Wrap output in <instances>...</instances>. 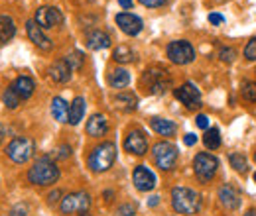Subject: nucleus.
Returning <instances> with one entry per match:
<instances>
[{
	"label": "nucleus",
	"instance_id": "f257e3e1",
	"mask_svg": "<svg viewBox=\"0 0 256 216\" xmlns=\"http://www.w3.org/2000/svg\"><path fill=\"white\" fill-rule=\"evenodd\" d=\"M172 205L180 215H195L201 209V197L188 187H176L172 191Z\"/></svg>",
	"mask_w": 256,
	"mask_h": 216
},
{
	"label": "nucleus",
	"instance_id": "f03ea898",
	"mask_svg": "<svg viewBox=\"0 0 256 216\" xmlns=\"http://www.w3.org/2000/svg\"><path fill=\"white\" fill-rule=\"evenodd\" d=\"M58 177H60V169L48 157L38 159L28 171V179L34 185H52L58 181Z\"/></svg>",
	"mask_w": 256,
	"mask_h": 216
},
{
	"label": "nucleus",
	"instance_id": "7ed1b4c3",
	"mask_svg": "<svg viewBox=\"0 0 256 216\" xmlns=\"http://www.w3.org/2000/svg\"><path fill=\"white\" fill-rule=\"evenodd\" d=\"M116 159V146L112 142H104L100 146H96L95 150L89 155V167L95 171V173H102L106 169L112 167Z\"/></svg>",
	"mask_w": 256,
	"mask_h": 216
},
{
	"label": "nucleus",
	"instance_id": "20e7f679",
	"mask_svg": "<svg viewBox=\"0 0 256 216\" xmlns=\"http://www.w3.org/2000/svg\"><path fill=\"white\" fill-rule=\"evenodd\" d=\"M142 83H144V87L152 94H162V93H166L168 87L172 85V79H170V75H168L166 69H162V67H152V69H148V71L144 73Z\"/></svg>",
	"mask_w": 256,
	"mask_h": 216
},
{
	"label": "nucleus",
	"instance_id": "39448f33",
	"mask_svg": "<svg viewBox=\"0 0 256 216\" xmlns=\"http://www.w3.org/2000/svg\"><path fill=\"white\" fill-rule=\"evenodd\" d=\"M217 167H219V161H217V157H213L211 154H199V155H195V159H193L195 175H197L199 181H203V183H209V181L215 177Z\"/></svg>",
	"mask_w": 256,
	"mask_h": 216
},
{
	"label": "nucleus",
	"instance_id": "423d86ee",
	"mask_svg": "<svg viewBox=\"0 0 256 216\" xmlns=\"http://www.w3.org/2000/svg\"><path fill=\"white\" fill-rule=\"evenodd\" d=\"M6 154L14 163H26L34 155V142L30 138H14L8 144Z\"/></svg>",
	"mask_w": 256,
	"mask_h": 216
},
{
	"label": "nucleus",
	"instance_id": "0eeeda50",
	"mask_svg": "<svg viewBox=\"0 0 256 216\" xmlns=\"http://www.w3.org/2000/svg\"><path fill=\"white\" fill-rule=\"evenodd\" d=\"M152 154L156 159V165L164 169V171H170L176 167V161H178V150L176 146L168 144V142H160L152 148Z\"/></svg>",
	"mask_w": 256,
	"mask_h": 216
},
{
	"label": "nucleus",
	"instance_id": "6e6552de",
	"mask_svg": "<svg viewBox=\"0 0 256 216\" xmlns=\"http://www.w3.org/2000/svg\"><path fill=\"white\" fill-rule=\"evenodd\" d=\"M168 57L176 65H186V63H192L195 59V51H193L190 41L178 39V41H172L168 45Z\"/></svg>",
	"mask_w": 256,
	"mask_h": 216
},
{
	"label": "nucleus",
	"instance_id": "1a4fd4ad",
	"mask_svg": "<svg viewBox=\"0 0 256 216\" xmlns=\"http://www.w3.org/2000/svg\"><path fill=\"white\" fill-rule=\"evenodd\" d=\"M91 207V197L83 191L71 193L62 201V213L64 215H73V213H87Z\"/></svg>",
	"mask_w": 256,
	"mask_h": 216
},
{
	"label": "nucleus",
	"instance_id": "9d476101",
	"mask_svg": "<svg viewBox=\"0 0 256 216\" xmlns=\"http://www.w3.org/2000/svg\"><path fill=\"white\" fill-rule=\"evenodd\" d=\"M62 22H64V14H62L58 8H54V6H42V8H38V12H36V24H38L40 28L50 30V28L60 26Z\"/></svg>",
	"mask_w": 256,
	"mask_h": 216
},
{
	"label": "nucleus",
	"instance_id": "9b49d317",
	"mask_svg": "<svg viewBox=\"0 0 256 216\" xmlns=\"http://www.w3.org/2000/svg\"><path fill=\"white\" fill-rule=\"evenodd\" d=\"M176 98L178 100H182L188 108H197V106H201V93H199V89L193 85V83H186V85H182V87H178L176 91Z\"/></svg>",
	"mask_w": 256,
	"mask_h": 216
},
{
	"label": "nucleus",
	"instance_id": "f8f14e48",
	"mask_svg": "<svg viewBox=\"0 0 256 216\" xmlns=\"http://www.w3.org/2000/svg\"><path fill=\"white\" fill-rule=\"evenodd\" d=\"M124 150L134 155H144L148 152V142H146V136L140 132V130H132L124 140Z\"/></svg>",
	"mask_w": 256,
	"mask_h": 216
},
{
	"label": "nucleus",
	"instance_id": "ddd939ff",
	"mask_svg": "<svg viewBox=\"0 0 256 216\" xmlns=\"http://www.w3.org/2000/svg\"><path fill=\"white\" fill-rule=\"evenodd\" d=\"M132 181H134V185L138 191H152L154 185H156V177H154V173L148 169V167H144V165H138L136 169H134V173H132Z\"/></svg>",
	"mask_w": 256,
	"mask_h": 216
},
{
	"label": "nucleus",
	"instance_id": "4468645a",
	"mask_svg": "<svg viewBox=\"0 0 256 216\" xmlns=\"http://www.w3.org/2000/svg\"><path fill=\"white\" fill-rule=\"evenodd\" d=\"M116 24L120 26V30L128 33V35H136L142 31V20L130 12H122L116 16Z\"/></svg>",
	"mask_w": 256,
	"mask_h": 216
},
{
	"label": "nucleus",
	"instance_id": "2eb2a0df",
	"mask_svg": "<svg viewBox=\"0 0 256 216\" xmlns=\"http://www.w3.org/2000/svg\"><path fill=\"white\" fill-rule=\"evenodd\" d=\"M26 30H28L30 39H32L40 49H44V51H50V49H52V41H50V37L42 31V28L36 24V20H32V22H28V24H26Z\"/></svg>",
	"mask_w": 256,
	"mask_h": 216
},
{
	"label": "nucleus",
	"instance_id": "dca6fc26",
	"mask_svg": "<svg viewBox=\"0 0 256 216\" xmlns=\"http://www.w3.org/2000/svg\"><path fill=\"white\" fill-rule=\"evenodd\" d=\"M71 65L67 63V59H58V61H54L50 65V77L56 81V83H65V81H69V77H71Z\"/></svg>",
	"mask_w": 256,
	"mask_h": 216
},
{
	"label": "nucleus",
	"instance_id": "f3484780",
	"mask_svg": "<svg viewBox=\"0 0 256 216\" xmlns=\"http://www.w3.org/2000/svg\"><path fill=\"white\" fill-rule=\"evenodd\" d=\"M108 130V124H106V118L102 114H93L87 122V134L93 136V138H100L104 136Z\"/></svg>",
	"mask_w": 256,
	"mask_h": 216
},
{
	"label": "nucleus",
	"instance_id": "a211bd4d",
	"mask_svg": "<svg viewBox=\"0 0 256 216\" xmlns=\"http://www.w3.org/2000/svg\"><path fill=\"white\" fill-rule=\"evenodd\" d=\"M108 45H110V37H108L104 31L93 30L87 33V47H89V49L96 51V49H104V47H108Z\"/></svg>",
	"mask_w": 256,
	"mask_h": 216
},
{
	"label": "nucleus",
	"instance_id": "6ab92c4d",
	"mask_svg": "<svg viewBox=\"0 0 256 216\" xmlns=\"http://www.w3.org/2000/svg\"><path fill=\"white\" fill-rule=\"evenodd\" d=\"M12 89H14V93L24 100V98H30V96L34 94L36 85H34V81L30 79V77H18V79L12 83Z\"/></svg>",
	"mask_w": 256,
	"mask_h": 216
},
{
	"label": "nucleus",
	"instance_id": "aec40b11",
	"mask_svg": "<svg viewBox=\"0 0 256 216\" xmlns=\"http://www.w3.org/2000/svg\"><path fill=\"white\" fill-rule=\"evenodd\" d=\"M219 199H221V203H223L226 209H238V205H240V197H238V193H236V189H232L230 185L223 187L221 191H219Z\"/></svg>",
	"mask_w": 256,
	"mask_h": 216
},
{
	"label": "nucleus",
	"instance_id": "412c9836",
	"mask_svg": "<svg viewBox=\"0 0 256 216\" xmlns=\"http://www.w3.org/2000/svg\"><path fill=\"white\" fill-rule=\"evenodd\" d=\"M52 114H54V118L58 122H69V106H67V102L64 98L56 96L52 100Z\"/></svg>",
	"mask_w": 256,
	"mask_h": 216
},
{
	"label": "nucleus",
	"instance_id": "4be33fe9",
	"mask_svg": "<svg viewBox=\"0 0 256 216\" xmlns=\"http://www.w3.org/2000/svg\"><path fill=\"white\" fill-rule=\"evenodd\" d=\"M16 33L14 22L10 16H0V45H4L6 41H10Z\"/></svg>",
	"mask_w": 256,
	"mask_h": 216
},
{
	"label": "nucleus",
	"instance_id": "5701e85b",
	"mask_svg": "<svg viewBox=\"0 0 256 216\" xmlns=\"http://www.w3.org/2000/svg\"><path fill=\"white\" fill-rule=\"evenodd\" d=\"M83 114H85V100L81 96H77L69 106V124H73V126L79 124L83 120Z\"/></svg>",
	"mask_w": 256,
	"mask_h": 216
},
{
	"label": "nucleus",
	"instance_id": "b1692460",
	"mask_svg": "<svg viewBox=\"0 0 256 216\" xmlns=\"http://www.w3.org/2000/svg\"><path fill=\"white\" fill-rule=\"evenodd\" d=\"M114 104H116V108H120V110H124V112H130V110H136L138 98L132 93L116 94V96H114Z\"/></svg>",
	"mask_w": 256,
	"mask_h": 216
},
{
	"label": "nucleus",
	"instance_id": "393cba45",
	"mask_svg": "<svg viewBox=\"0 0 256 216\" xmlns=\"http://www.w3.org/2000/svg\"><path fill=\"white\" fill-rule=\"evenodd\" d=\"M128 83H130L128 71H124V69H114V71H110V75H108V85H110L112 89H124Z\"/></svg>",
	"mask_w": 256,
	"mask_h": 216
},
{
	"label": "nucleus",
	"instance_id": "a878e982",
	"mask_svg": "<svg viewBox=\"0 0 256 216\" xmlns=\"http://www.w3.org/2000/svg\"><path fill=\"white\" fill-rule=\"evenodd\" d=\"M150 126H152V130L158 132L160 136H174V134H176V124L170 122V120H164V118H158V116H154V118L150 120Z\"/></svg>",
	"mask_w": 256,
	"mask_h": 216
},
{
	"label": "nucleus",
	"instance_id": "bb28decb",
	"mask_svg": "<svg viewBox=\"0 0 256 216\" xmlns=\"http://www.w3.org/2000/svg\"><path fill=\"white\" fill-rule=\"evenodd\" d=\"M203 144L209 148V150H217L221 146V136H219V130L217 128H209L203 136Z\"/></svg>",
	"mask_w": 256,
	"mask_h": 216
},
{
	"label": "nucleus",
	"instance_id": "cd10ccee",
	"mask_svg": "<svg viewBox=\"0 0 256 216\" xmlns=\"http://www.w3.org/2000/svg\"><path fill=\"white\" fill-rule=\"evenodd\" d=\"M112 59L116 63H130L134 61V51L128 47V45H118L112 53Z\"/></svg>",
	"mask_w": 256,
	"mask_h": 216
},
{
	"label": "nucleus",
	"instance_id": "c85d7f7f",
	"mask_svg": "<svg viewBox=\"0 0 256 216\" xmlns=\"http://www.w3.org/2000/svg\"><path fill=\"white\" fill-rule=\"evenodd\" d=\"M228 161H230V165L238 171V173H244L246 169H248V165H246V157L240 154H232L228 157Z\"/></svg>",
	"mask_w": 256,
	"mask_h": 216
},
{
	"label": "nucleus",
	"instance_id": "c756f323",
	"mask_svg": "<svg viewBox=\"0 0 256 216\" xmlns=\"http://www.w3.org/2000/svg\"><path fill=\"white\" fill-rule=\"evenodd\" d=\"M2 100H4V104H6L8 108H16V106L20 104V100H22V98L14 93V89H12V87H8V89H6V93H4V96H2Z\"/></svg>",
	"mask_w": 256,
	"mask_h": 216
},
{
	"label": "nucleus",
	"instance_id": "7c9ffc66",
	"mask_svg": "<svg viewBox=\"0 0 256 216\" xmlns=\"http://www.w3.org/2000/svg\"><path fill=\"white\" fill-rule=\"evenodd\" d=\"M242 98L248 102H256V83H244L242 85Z\"/></svg>",
	"mask_w": 256,
	"mask_h": 216
},
{
	"label": "nucleus",
	"instance_id": "2f4dec72",
	"mask_svg": "<svg viewBox=\"0 0 256 216\" xmlns=\"http://www.w3.org/2000/svg\"><path fill=\"white\" fill-rule=\"evenodd\" d=\"M65 59L71 65V69H81V65H83V53H81V51H73V53L67 55Z\"/></svg>",
	"mask_w": 256,
	"mask_h": 216
},
{
	"label": "nucleus",
	"instance_id": "473e14b6",
	"mask_svg": "<svg viewBox=\"0 0 256 216\" xmlns=\"http://www.w3.org/2000/svg\"><path fill=\"white\" fill-rule=\"evenodd\" d=\"M244 57L248 61H256V37H252L244 47Z\"/></svg>",
	"mask_w": 256,
	"mask_h": 216
},
{
	"label": "nucleus",
	"instance_id": "72a5a7b5",
	"mask_svg": "<svg viewBox=\"0 0 256 216\" xmlns=\"http://www.w3.org/2000/svg\"><path fill=\"white\" fill-rule=\"evenodd\" d=\"M219 57H221V61L230 63L232 59H234V49H230V47H224V49H221Z\"/></svg>",
	"mask_w": 256,
	"mask_h": 216
},
{
	"label": "nucleus",
	"instance_id": "f704fd0d",
	"mask_svg": "<svg viewBox=\"0 0 256 216\" xmlns=\"http://www.w3.org/2000/svg\"><path fill=\"white\" fill-rule=\"evenodd\" d=\"M118 215L120 216H134L136 215V207H134V205H122V207L118 209Z\"/></svg>",
	"mask_w": 256,
	"mask_h": 216
},
{
	"label": "nucleus",
	"instance_id": "c9c22d12",
	"mask_svg": "<svg viewBox=\"0 0 256 216\" xmlns=\"http://www.w3.org/2000/svg\"><path fill=\"white\" fill-rule=\"evenodd\" d=\"M195 124H197L201 130H209V118H207L205 114H199V116L195 118Z\"/></svg>",
	"mask_w": 256,
	"mask_h": 216
},
{
	"label": "nucleus",
	"instance_id": "e433bc0d",
	"mask_svg": "<svg viewBox=\"0 0 256 216\" xmlns=\"http://www.w3.org/2000/svg\"><path fill=\"white\" fill-rule=\"evenodd\" d=\"M26 213H28V207H26V205H18V207L10 213V216H26Z\"/></svg>",
	"mask_w": 256,
	"mask_h": 216
},
{
	"label": "nucleus",
	"instance_id": "4c0bfd02",
	"mask_svg": "<svg viewBox=\"0 0 256 216\" xmlns=\"http://www.w3.org/2000/svg\"><path fill=\"white\" fill-rule=\"evenodd\" d=\"M144 6H148V8H156V6H162V4H166L168 0H140Z\"/></svg>",
	"mask_w": 256,
	"mask_h": 216
},
{
	"label": "nucleus",
	"instance_id": "58836bf2",
	"mask_svg": "<svg viewBox=\"0 0 256 216\" xmlns=\"http://www.w3.org/2000/svg\"><path fill=\"white\" fill-rule=\"evenodd\" d=\"M209 22L211 24H223V16L221 14H209Z\"/></svg>",
	"mask_w": 256,
	"mask_h": 216
},
{
	"label": "nucleus",
	"instance_id": "ea45409f",
	"mask_svg": "<svg viewBox=\"0 0 256 216\" xmlns=\"http://www.w3.org/2000/svg\"><path fill=\"white\" fill-rule=\"evenodd\" d=\"M195 142H197V138H195L193 134H188V136H186V146H193Z\"/></svg>",
	"mask_w": 256,
	"mask_h": 216
},
{
	"label": "nucleus",
	"instance_id": "a19ab883",
	"mask_svg": "<svg viewBox=\"0 0 256 216\" xmlns=\"http://www.w3.org/2000/svg\"><path fill=\"white\" fill-rule=\"evenodd\" d=\"M118 4L122 6V8H132V0H118Z\"/></svg>",
	"mask_w": 256,
	"mask_h": 216
},
{
	"label": "nucleus",
	"instance_id": "79ce46f5",
	"mask_svg": "<svg viewBox=\"0 0 256 216\" xmlns=\"http://www.w3.org/2000/svg\"><path fill=\"white\" fill-rule=\"evenodd\" d=\"M58 197H60V191H54V193L50 195V203H56V201H58Z\"/></svg>",
	"mask_w": 256,
	"mask_h": 216
},
{
	"label": "nucleus",
	"instance_id": "37998d69",
	"mask_svg": "<svg viewBox=\"0 0 256 216\" xmlns=\"http://www.w3.org/2000/svg\"><path fill=\"white\" fill-rule=\"evenodd\" d=\"M148 205H150V207H156V205H158V197H152V199L148 201Z\"/></svg>",
	"mask_w": 256,
	"mask_h": 216
},
{
	"label": "nucleus",
	"instance_id": "c03bdc74",
	"mask_svg": "<svg viewBox=\"0 0 256 216\" xmlns=\"http://www.w3.org/2000/svg\"><path fill=\"white\" fill-rule=\"evenodd\" d=\"M69 152H71V150H69V148H67V146H65V148H62V157H67V155H69Z\"/></svg>",
	"mask_w": 256,
	"mask_h": 216
},
{
	"label": "nucleus",
	"instance_id": "a18cd8bd",
	"mask_svg": "<svg viewBox=\"0 0 256 216\" xmlns=\"http://www.w3.org/2000/svg\"><path fill=\"white\" fill-rule=\"evenodd\" d=\"M244 216H256V211H254V209H252V211H248V213H246V215H244Z\"/></svg>",
	"mask_w": 256,
	"mask_h": 216
},
{
	"label": "nucleus",
	"instance_id": "49530a36",
	"mask_svg": "<svg viewBox=\"0 0 256 216\" xmlns=\"http://www.w3.org/2000/svg\"><path fill=\"white\" fill-rule=\"evenodd\" d=\"M2 136H4V128H2V124H0V142H2Z\"/></svg>",
	"mask_w": 256,
	"mask_h": 216
},
{
	"label": "nucleus",
	"instance_id": "de8ad7c7",
	"mask_svg": "<svg viewBox=\"0 0 256 216\" xmlns=\"http://www.w3.org/2000/svg\"><path fill=\"white\" fill-rule=\"evenodd\" d=\"M81 216H91L89 213H81Z\"/></svg>",
	"mask_w": 256,
	"mask_h": 216
},
{
	"label": "nucleus",
	"instance_id": "09e8293b",
	"mask_svg": "<svg viewBox=\"0 0 256 216\" xmlns=\"http://www.w3.org/2000/svg\"><path fill=\"white\" fill-rule=\"evenodd\" d=\"M254 181H256V173H254Z\"/></svg>",
	"mask_w": 256,
	"mask_h": 216
},
{
	"label": "nucleus",
	"instance_id": "8fccbe9b",
	"mask_svg": "<svg viewBox=\"0 0 256 216\" xmlns=\"http://www.w3.org/2000/svg\"><path fill=\"white\" fill-rule=\"evenodd\" d=\"M254 159H256V155H254Z\"/></svg>",
	"mask_w": 256,
	"mask_h": 216
}]
</instances>
